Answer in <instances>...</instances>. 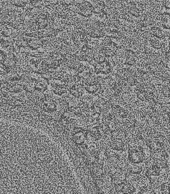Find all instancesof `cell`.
I'll return each mask as SVG.
<instances>
[{
  "label": "cell",
  "mask_w": 170,
  "mask_h": 194,
  "mask_svg": "<svg viewBox=\"0 0 170 194\" xmlns=\"http://www.w3.org/2000/svg\"><path fill=\"white\" fill-rule=\"evenodd\" d=\"M1 34L2 35H4L5 36L7 37V36H10L12 35V32L13 30H12L10 28H9L7 26H5L4 27H3L1 28Z\"/></svg>",
  "instance_id": "cell-13"
},
{
  "label": "cell",
  "mask_w": 170,
  "mask_h": 194,
  "mask_svg": "<svg viewBox=\"0 0 170 194\" xmlns=\"http://www.w3.org/2000/svg\"><path fill=\"white\" fill-rule=\"evenodd\" d=\"M13 5L16 8H22L24 7L26 4L28 2V1H24V0H18V1H14Z\"/></svg>",
  "instance_id": "cell-14"
},
{
  "label": "cell",
  "mask_w": 170,
  "mask_h": 194,
  "mask_svg": "<svg viewBox=\"0 0 170 194\" xmlns=\"http://www.w3.org/2000/svg\"><path fill=\"white\" fill-rule=\"evenodd\" d=\"M135 191V187L129 182L124 181L115 186V192L117 194H133Z\"/></svg>",
  "instance_id": "cell-4"
},
{
  "label": "cell",
  "mask_w": 170,
  "mask_h": 194,
  "mask_svg": "<svg viewBox=\"0 0 170 194\" xmlns=\"http://www.w3.org/2000/svg\"><path fill=\"white\" fill-rule=\"evenodd\" d=\"M86 148L88 150H89L90 152L93 153V152L95 151L96 145H95V144H94L93 143H89L86 146Z\"/></svg>",
  "instance_id": "cell-18"
},
{
  "label": "cell",
  "mask_w": 170,
  "mask_h": 194,
  "mask_svg": "<svg viewBox=\"0 0 170 194\" xmlns=\"http://www.w3.org/2000/svg\"><path fill=\"white\" fill-rule=\"evenodd\" d=\"M22 88L28 93H33L35 91L34 84L31 81H25L22 84Z\"/></svg>",
  "instance_id": "cell-11"
},
{
  "label": "cell",
  "mask_w": 170,
  "mask_h": 194,
  "mask_svg": "<svg viewBox=\"0 0 170 194\" xmlns=\"http://www.w3.org/2000/svg\"><path fill=\"white\" fill-rule=\"evenodd\" d=\"M138 194H156V192L153 188L147 186L141 188Z\"/></svg>",
  "instance_id": "cell-12"
},
{
  "label": "cell",
  "mask_w": 170,
  "mask_h": 194,
  "mask_svg": "<svg viewBox=\"0 0 170 194\" xmlns=\"http://www.w3.org/2000/svg\"><path fill=\"white\" fill-rule=\"evenodd\" d=\"M128 171L131 174H137L141 172L142 167L141 166L140 163H130L126 165Z\"/></svg>",
  "instance_id": "cell-8"
},
{
  "label": "cell",
  "mask_w": 170,
  "mask_h": 194,
  "mask_svg": "<svg viewBox=\"0 0 170 194\" xmlns=\"http://www.w3.org/2000/svg\"><path fill=\"white\" fill-rule=\"evenodd\" d=\"M86 139V134L82 130L78 131L73 135V140L77 145H81L84 144Z\"/></svg>",
  "instance_id": "cell-7"
},
{
  "label": "cell",
  "mask_w": 170,
  "mask_h": 194,
  "mask_svg": "<svg viewBox=\"0 0 170 194\" xmlns=\"http://www.w3.org/2000/svg\"><path fill=\"white\" fill-rule=\"evenodd\" d=\"M147 145L153 153H159L164 149L165 145V139L161 135H154L148 140Z\"/></svg>",
  "instance_id": "cell-3"
},
{
  "label": "cell",
  "mask_w": 170,
  "mask_h": 194,
  "mask_svg": "<svg viewBox=\"0 0 170 194\" xmlns=\"http://www.w3.org/2000/svg\"><path fill=\"white\" fill-rule=\"evenodd\" d=\"M38 73H31L29 74L28 76V81L31 82H36L40 78L37 75Z\"/></svg>",
  "instance_id": "cell-15"
},
{
  "label": "cell",
  "mask_w": 170,
  "mask_h": 194,
  "mask_svg": "<svg viewBox=\"0 0 170 194\" xmlns=\"http://www.w3.org/2000/svg\"><path fill=\"white\" fill-rule=\"evenodd\" d=\"M48 80H45L44 78H39L36 82L34 83L35 90H37L39 92H44L47 88L48 85Z\"/></svg>",
  "instance_id": "cell-6"
},
{
  "label": "cell",
  "mask_w": 170,
  "mask_h": 194,
  "mask_svg": "<svg viewBox=\"0 0 170 194\" xmlns=\"http://www.w3.org/2000/svg\"><path fill=\"white\" fill-rule=\"evenodd\" d=\"M27 46L31 49L33 50H37V49H39L41 47V41H39L36 38H31L29 41L27 42Z\"/></svg>",
  "instance_id": "cell-10"
},
{
  "label": "cell",
  "mask_w": 170,
  "mask_h": 194,
  "mask_svg": "<svg viewBox=\"0 0 170 194\" xmlns=\"http://www.w3.org/2000/svg\"><path fill=\"white\" fill-rule=\"evenodd\" d=\"M145 149L136 144H132L129 148L128 159L132 163H141L143 162L146 158Z\"/></svg>",
  "instance_id": "cell-1"
},
{
  "label": "cell",
  "mask_w": 170,
  "mask_h": 194,
  "mask_svg": "<svg viewBox=\"0 0 170 194\" xmlns=\"http://www.w3.org/2000/svg\"><path fill=\"white\" fill-rule=\"evenodd\" d=\"M9 70L7 69L5 65L2 63H0V75H3L4 74H8L9 73Z\"/></svg>",
  "instance_id": "cell-16"
},
{
  "label": "cell",
  "mask_w": 170,
  "mask_h": 194,
  "mask_svg": "<svg viewBox=\"0 0 170 194\" xmlns=\"http://www.w3.org/2000/svg\"><path fill=\"white\" fill-rule=\"evenodd\" d=\"M163 162L160 161L158 159H152L147 162L146 165V176L147 177H157L162 173L163 167Z\"/></svg>",
  "instance_id": "cell-2"
},
{
  "label": "cell",
  "mask_w": 170,
  "mask_h": 194,
  "mask_svg": "<svg viewBox=\"0 0 170 194\" xmlns=\"http://www.w3.org/2000/svg\"><path fill=\"white\" fill-rule=\"evenodd\" d=\"M126 141H111L110 147L114 150L122 151L126 149Z\"/></svg>",
  "instance_id": "cell-9"
},
{
  "label": "cell",
  "mask_w": 170,
  "mask_h": 194,
  "mask_svg": "<svg viewBox=\"0 0 170 194\" xmlns=\"http://www.w3.org/2000/svg\"><path fill=\"white\" fill-rule=\"evenodd\" d=\"M7 56V54H6L4 51L0 49V63H4L5 60Z\"/></svg>",
  "instance_id": "cell-17"
},
{
  "label": "cell",
  "mask_w": 170,
  "mask_h": 194,
  "mask_svg": "<svg viewBox=\"0 0 170 194\" xmlns=\"http://www.w3.org/2000/svg\"><path fill=\"white\" fill-rule=\"evenodd\" d=\"M43 109L45 112L48 113L53 112L56 110V103L52 99L46 97L43 102Z\"/></svg>",
  "instance_id": "cell-5"
}]
</instances>
